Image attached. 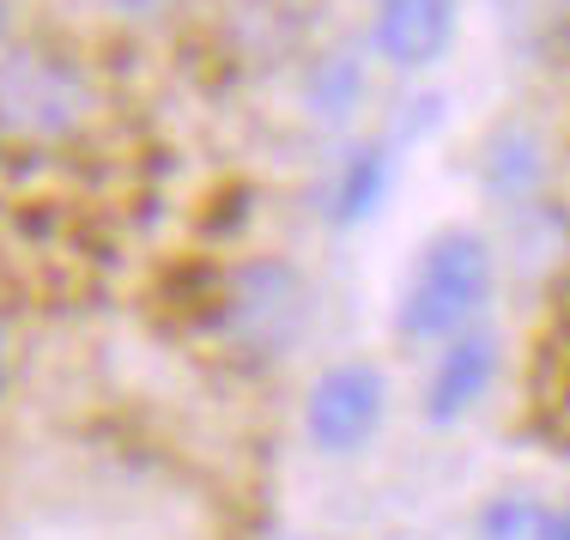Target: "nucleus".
<instances>
[{"mask_svg": "<svg viewBox=\"0 0 570 540\" xmlns=\"http://www.w3.org/2000/svg\"><path fill=\"white\" fill-rule=\"evenodd\" d=\"M485 298H492V249H485V237L438 232L419 249L395 322L406 341H450V334H461L480 316Z\"/></svg>", "mask_w": 570, "mask_h": 540, "instance_id": "f257e3e1", "label": "nucleus"}, {"mask_svg": "<svg viewBox=\"0 0 570 540\" xmlns=\"http://www.w3.org/2000/svg\"><path fill=\"white\" fill-rule=\"evenodd\" d=\"M91 116V86L73 61L49 49H12L0 56V134L7 140H67Z\"/></svg>", "mask_w": 570, "mask_h": 540, "instance_id": "f03ea898", "label": "nucleus"}, {"mask_svg": "<svg viewBox=\"0 0 570 540\" xmlns=\"http://www.w3.org/2000/svg\"><path fill=\"white\" fill-rule=\"evenodd\" d=\"M309 322V292L297 279V267L285 262H243L237 274L225 279V298H219V328L243 353L255 359H279L297 346Z\"/></svg>", "mask_w": 570, "mask_h": 540, "instance_id": "7ed1b4c3", "label": "nucleus"}, {"mask_svg": "<svg viewBox=\"0 0 570 540\" xmlns=\"http://www.w3.org/2000/svg\"><path fill=\"white\" fill-rule=\"evenodd\" d=\"M389 413V376L371 359H346L309 383L304 395V438L322 455H358L383 431Z\"/></svg>", "mask_w": 570, "mask_h": 540, "instance_id": "20e7f679", "label": "nucleus"}, {"mask_svg": "<svg viewBox=\"0 0 570 540\" xmlns=\"http://www.w3.org/2000/svg\"><path fill=\"white\" fill-rule=\"evenodd\" d=\"M498 364H504V353H498V334L492 328H461V334H450V341H443V353H438V364H431V383H425V420L431 425L468 420V413L492 395Z\"/></svg>", "mask_w": 570, "mask_h": 540, "instance_id": "39448f33", "label": "nucleus"}, {"mask_svg": "<svg viewBox=\"0 0 570 540\" xmlns=\"http://www.w3.org/2000/svg\"><path fill=\"white\" fill-rule=\"evenodd\" d=\"M371 43L389 67H431L455 43V0H383L371 24Z\"/></svg>", "mask_w": 570, "mask_h": 540, "instance_id": "423d86ee", "label": "nucleus"}, {"mask_svg": "<svg viewBox=\"0 0 570 540\" xmlns=\"http://www.w3.org/2000/svg\"><path fill=\"white\" fill-rule=\"evenodd\" d=\"M485 195L492 200H528L540 183H547V146H540L534 128H498L492 153H485Z\"/></svg>", "mask_w": 570, "mask_h": 540, "instance_id": "0eeeda50", "label": "nucleus"}, {"mask_svg": "<svg viewBox=\"0 0 570 540\" xmlns=\"http://www.w3.org/2000/svg\"><path fill=\"white\" fill-rule=\"evenodd\" d=\"M371 79H364V61L352 49H328L316 56V67L304 73V104L316 121H352V110L364 104Z\"/></svg>", "mask_w": 570, "mask_h": 540, "instance_id": "6e6552de", "label": "nucleus"}, {"mask_svg": "<svg viewBox=\"0 0 570 540\" xmlns=\"http://www.w3.org/2000/svg\"><path fill=\"white\" fill-rule=\"evenodd\" d=\"M389 195V146H358L346 158L341 183H334V219L341 225H358L364 213H376Z\"/></svg>", "mask_w": 570, "mask_h": 540, "instance_id": "1a4fd4ad", "label": "nucleus"}, {"mask_svg": "<svg viewBox=\"0 0 570 540\" xmlns=\"http://www.w3.org/2000/svg\"><path fill=\"white\" fill-rule=\"evenodd\" d=\"M552 504L534 492H498L480 504V540H547Z\"/></svg>", "mask_w": 570, "mask_h": 540, "instance_id": "9d476101", "label": "nucleus"}, {"mask_svg": "<svg viewBox=\"0 0 570 540\" xmlns=\"http://www.w3.org/2000/svg\"><path fill=\"white\" fill-rule=\"evenodd\" d=\"M547 540H570V504L552 510V534H547Z\"/></svg>", "mask_w": 570, "mask_h": 540, "instance_id": "9b49d317", "label": "nucleus"}, {"mask_svg": "<svg viewBox=\"0 0 570 540\" xmlns=\"http://www.w3.org/2000/svg\"><path fill=\"white\" fill-rule=\"evenodd\" d=\"M559 19H564V24H570V0H559Z\"/></svg>", "mask_w": 570, "mask_h": 540, "instance_id": "f8f14e48", "label": "nucleus"}, {"mask_svg": "<svg viewBox=\"0 0 570 540\" xmlns=\"http://www.w3.org/2000/svg\"><path fill=\"white\" fill-rule=\"evenodd\" d=\"M389 540H401V534H389Z\"/></svg>", "mask_w": 570, "mask_h": 540, "instance_id": "ddd939ff", "label": "nucleus"}]
</instances>
